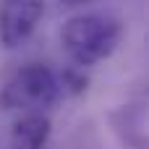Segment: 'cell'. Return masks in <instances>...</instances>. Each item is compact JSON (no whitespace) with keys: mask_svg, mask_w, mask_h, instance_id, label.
<instances>
[{"mask_svg":"<svg viewBox=\"0 0 149 149\" xmlns=\"http://www.w3.org/2000/svg\"><path fill=\"white\" fill-rule=\"evenodd\" d=\"M50 134L52 126L45 113H24L10 131L8 149H47Z\"/></svg>","mask_w":149,"mask_h":149,"instance_id":"cell-4","label":"cell"},{"mask_svg":"<svg viewBox=\"0 0 149 149\" xmlns=\"http://www.w3.org/2000/svg\"><path fill=\"white\" fill-rule=\"evenodd\" d=\"M120 34H123V26L118 18L102 16V13H79L63 24L60 42L71 55V60L86 68L110 58L120 42Z\"/></svg>","mask_w":149,"mask_h":149,"instance_id":"cell-1","label":"cell"},{"mask_svg":"<svg viewBox=\"0 0 149 149\" xmlns=\"http://www.w3.org/2000/svg\"><path fill=\"white\" fill-rule=\"evenodd\" d=\"M65 5H71V8H79V5H89V3H94V0H63Z\"/></svg>","mask_w":149,"mask_h":149,"instance_id":"cell-6","label":"cell"},{"mask_svg":"<svg viewBox=\"0 0 149 149\" xmlns=\"http://www.w3.org/2000/svg\"><path fill=\"white\" fill-rule=\"evenodd\" d=\"M45 0H3L0 5V42L5 47L24 45L42 21Z\"/></svg>","mask_w":149,"mask_h":149,"instance_id":"cell-3","label":"cell"},{"mask_svg":"<svg viewBox=\"0 0 149 149\" xmlns=\"http://www.w3.org/2000/svg\"><path fill=\"white\" fill-rule=\"evenodd\" d=\"M63 81L42 63H29L21 71H16L3 92L0 105L3 110H18V113H45L52 107L60 97Z\"/></svg>","mask_w":149,"mask_h":149,"instance_id":"cell-2","label":"cell"},{"mask_svg":"<svg viewBox=\"0 0 149 149\" xmlns=\"http://www.w3.org/2000/svg\"><path fill=\"white\" fill-rule=\"evenodd\" d=\"M60 81H63V89H71V92H81V89H86V79H84V76H76L73 71H65Z\"/></svg>","mask_w":149,"mask_h":149,"instance_id":"cell-5","label":"cell"}]
</instances>
